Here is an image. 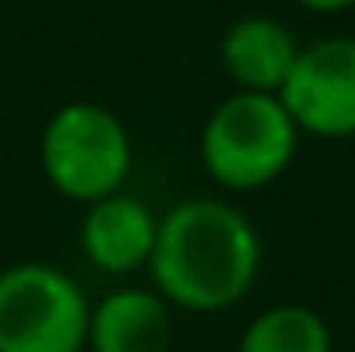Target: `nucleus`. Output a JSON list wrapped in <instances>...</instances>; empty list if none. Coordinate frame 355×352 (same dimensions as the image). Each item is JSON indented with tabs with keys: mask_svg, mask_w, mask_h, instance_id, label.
Wrapping results in <instances>:
<instances>
[{
	"mask_svg": "<svg viewBox=\"0 0 355 352\" xmlns=\"http://www.w3.org/2000/svg\"><path fill=\"white\" fill-rule=\"evenodd\" d=\"M155 288L182 311H227L253 288L261 239L246 212L219 197H189L159 220L151 250Z\"/></svg>",
	"mask_w": 355,
	"mask_h": 352,
	"instance_id": "1",
	"label": "nucleus"
},
{
	"mask_svg": "<svg viewBox=\"0 0 355 352\" xmlns=\"http://www.w3.org/2000/svg\"><path fill=\"white\" fill-rule=\"evenodd\" d=\"M302 129L276 91L234 87L200 129V163L208 178L234 194L272 186L295 163Z\"/></svg>",
	"mask_w": 355,
	"mask_h": 352,
	"instance_id": "2",
	"label": "nucleus"
},
{
	"mask_svg": "<svg viewBox=\"0 0 355 352\" xmlns=\"http://www.w3.org/2000/svg\"><path fill=\"white\" fill-rule=\"evenodd\" d=\"M38 163L61 197L91 205L125 186L132 171V137L110 106L72 99L49 114L38 140Z\"/></svg>",
	"mask_w": 355,
	"mask_h": 352,
	"instance_id": "3",
	"label": "nucleus"
},
{
	"mask_svg": "<svg viewBox=\"0 0 355 352\" xmlns=\"http://www.w3.org/2000/svg\"><path fill=\"white\" fill-rule=\"evenodd\" d=\"M91 307L69 273L46 262L0 269V352H83Z\"/></svg>",
	"mask_w": 355,
	"mask_h": 352,
	"instance_id": "4",
	"label": "nucleus"
},
{
	"mask_svg": "<svg viewBox=\"0 0 355 352\" xmlns=\"http://www.w3.org/2000/svg\"><path fill=\"white\" fill-rule=\"evenodd\" d=\"M280 99L306 137H355V35L314 38L299 49Z\"/></svg>",
	"mask_w": 355,
	"mask_h": 352,
	"instance_id": "5",
	"label": "nucleus"
},
{
	"mask_svg": "<svg viewBox=\"0 0 355 352\" xmlns=\"http://www.w3.org/2000/svg\"><path fill=\"white\" fill-rule=\"evenodd\" d=\"M155 235V212L140 197H129L117 190V194H106L87 205L80 224V246L95 269L121 276L151 262Z\"/></svg>",
	"mask_w": 355,
	"mask_h": 352,
	"instance_id": "6",
	"label": "nucleus"
},
{
	"mask_svg": "<svg viewBox=\"0 0 355 352\" xmlns=\"http://www.w3.org/2000/svg\"><path fill=\"white\" fill-rule=\"evenodd\" d=\"M302 42L272 15H242L219 38V65L242 91H276L299 57Z\"/></svg>",
	"mask_w": 355,
	"mask_h": 352,
	"instance_id": "7",
	"label": "nucleus"
},
{
	"mask_svg": "<svg viewBox=\"0 0 355 352\" xmlns=\"http://www.w3.org/2000/svg\"><path fill=\"white\" fill-rule=\"evenodd\" d=\"M171 299L148 288H117L91 307L87 345L95 352H171Z\"/></svg>",
	"mask_w": 355,
	"mask_h": 352,
	"instance_id": "8",
	"label": "nucleus"
},
{
	"mask_svg": "<svg viewBox=\"0 0 355 352\" xmlns=\"http://www.w3.org/2000/svg\"><path fill=\"white\" fill-rule=\"evenodd\" d=\"M239 352H333V333L318 311L280 303L246 326Z\"/></svg>",
	"mask_w": 355,
	"mask_h": 352,
	"instance_id": "9",
	"label": "nucleus"
},
{
	"mask_svg": "<svg viewBox=\"0 0 355 352\" xmlns=\"http://www.w3.org/2000/svg\"><path fill=\"white\" fill-rule=\"evenodd\" d=\"M295 4L306 8V12H314V15H336V12L355 8V0H295Z\"/></svg>",
	"mask_w": 355,
	"mask_h": 352,
	"instance_id": "10",
	"label": "nucleus"
}]
</instances>
